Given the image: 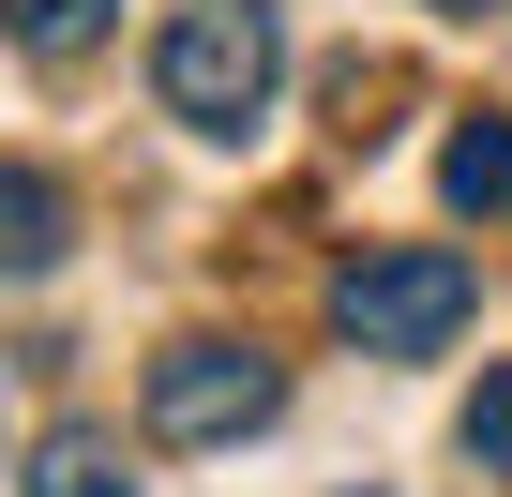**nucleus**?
<instances>
[{"mask_svg": "<svg viewBox=\"0 0 512 497\" xmlns=\"http://www.w3.org/2000/svg\"><path fill=\"white\" fill-rule=\"evenodd\" d=\"M31 497H136V452H121L106 422H46V452H31Z\"/></svg>", "mask_w": 512, "mask_h": 497, "instance_id": "nucleus-5", "label": "nucleus"}, {"mask_svg": "<svg viewBox=\"0 0 512 497\" xmlns=\"http://www.w3.org/2000/svg\"><path fill=\"white\" fill-rule=\"evenodd\" d=\"M61 241H76V196H61L46 166H0V287H46Z\"/></svg>", "mask_w": 512, "mask_h": 497, "instance_id": "nucleus-4", "label": "nucleus"}, {"mask_svg": "<svg viewBox=\"0 0 512 497\" xmlns=\"http://www.w3.org/2000/svg\"><path fill=\"white\" fill-rule=\"evenodd\" d=\"M0 31H16L31 61H76V46H106V31H121V0H0Z\"/></svg>", "mask_w": 512, "mask_h": 497, "instance_id": "nucleus-6", "label": "nucleus"}, {"mask_svg": "<svg viewBox=\"0 0 512 497\" xmlns=\"http://www.w3.org/2000/svg\"><path fill=\"white\" fill-rule=\"evenodd\" d=\"M272 76H287L272 0H181L166 46H151V91H166V121H196V136H241L256 106H272Z\"/></svg>", "mask_w": 512, "mask_h": 497, "instance_id": "nucleus-2", "label": "nucleus"}, {"mask_svg": "<svg viewBox=\"0 0 512 497\" xmlns=\"http://www.w3.org/2000/svg\"><path fill=\"white\" fill-rule=\"evenodd\" d=\"M467 317H482V272L452 257V241H377V257L332 272V332L362 362H437Z\"/></svg>", "mask_w": 512, "mask_h": 497, "instance_id": "nucleus-1", "label": "nucleus"}, {"mask_svg": "<svg viewBox=\"0 0 512 497\" xmlns=\"http://www.w3.org/2000/svg\"><path fill=\"white\" fill-rule=\"evenodd\" d=\"M287 422V362L272 347H241V332H181L151 362V437L166 452H241V437H272Z\"/></svg>", "mask_w": 512, "mask_h": 497, "instance_id": "nucleus-3", "label": "nucleus"}, {"mask_svg": "<svg viewBox=\"0 0 512 497\" xmlns=\"http://www.w3.org/2000/svg\"><path fill=\"white\" fill-rule=\"evenodd\" d=\"M437 16H497V0H437Z\"/></svg>", "mask_w": 512, "mask_h": 497, "instance_id": "nucleus-9", "label": "nucleus"}, {"mask_svg": "<svg viewBox=\"0 0 512 497\" xmlns=\"http://www.w3.org/2000/svg\"><path fill=\"white\" fill-rule=\"evenodd\" d=\"M467 452H482V467H512V362L467 392Z\"/></svg>", "mask_w": 512, "mask_h": 497, "instance_id": "nucleus-8", "label": "nucleus"}, {"mask_svg": "<svg viewBox=\"0 0 512 497\" xmlns=\"http://www.w3.org/2000/svg\"><path fill=\"white\" fill-rule=\"evenodd\" d=\"M437 181H452V211H512V121H467L437 151Z\"/></svg>", "mask_w": 512, "mask_h": 497, "instance_id": "nucleus-7", "label": "nucleus"}]
</instances>
